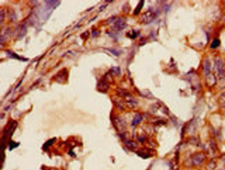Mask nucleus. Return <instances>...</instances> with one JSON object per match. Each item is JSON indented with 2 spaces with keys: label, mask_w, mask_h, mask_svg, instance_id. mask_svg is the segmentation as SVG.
I'll return each instance as SVG.
<instances>
[{
  "label": "nucleus",
  "mask_w": 225,
  "mask_h": 170,
  "mask_svg": "<svg viewBox=\"0 0 225 170\" xmlns=\"http://www.w3.org/2000/svg\"><path fill=\"white\" fill-rule=\"evenodd\" d=\"M215 67L219 78H223L225 76V67L224 64L220 59L215 60Z\"/></svg>",
  "instance_id": "f257e3e1"
},
{
  "label": "nucleus",
  "mask_w": 225,
  "mask_h": 170,
  "mask_svg": "<svg viewBox=\"0 0 225 170\" xmlns=\"http://www.w3.org/2000/svg\"><path fill=\"white\" fill-rule=\"evenodd\" d=\"M126 26V21L125 18H120L114 24V29L117 31H122Z\"/></svg>",
  "instance_id": "f03ea898"
},
{
  "label": "nucleus",
  "mask_w": 225,
  "mask_h": 170,
  "mask_svg": "<svg viewBox=\"0 0 225 170\" xmlns=\"http://www.w3.org/2000/svg\"><path fill=\"white\" fill-rule=\"evenodd\" d=\"M155 17V14L151 11H147L142 15V20L143 23L149 24L154 20Z\"/></svg>",
  "instance_id": "7ed1b4c3"
},
{
  "label": "nucleus",
  "mask_w": 225,
  "mask_h": 170,
  "mask_svg": "<svg viewBox=\"0 0 225 170\" xmlns=\"http://www.w3.org/2000/svg\"><path fill=\"white\" fill-rule=\"evenodd\" d=\"M205 159L204 155L199 154L196 155L193 159V163L196 165L201 164L204 161Z\"/></svg>",
  "instance_id": "20e7f679"
},
{
  "label": "nucleus",
  "mask_w": 225,
  "mask_h": 170,
  "mask_svg": "<svg viewBox=\"0 0 225 170\" xmlns=\"http://www.w3.org/2000/svg\"><path fill=\"white\" fill-rule=\"evenodd\" d=\"M99 88L101 91L106 92L108 91L109 88V84L105 80H102L99 84Z\"/></svg>",
  "instance_id": "39448f33"
},
{
  "label": "nucleus",
  "mask_w": 225,
  "mask_h": 170,
  "mask_svg": "<svg viewBox=\"0 0 225 170\" xmlns=\"http://www.w3.org/2000/svg\"><path fill=\"white\" fill-rule=\"evenodd\" d=\"M144 4H145L144 1H139V3L138 4L134 11V14L135 15H138L140 13L144 6Z\"/></svg>",
  "instance_id": "423d86ee"
},
{
  "label": "nucleus",
  "mask_w": 225,
  "mask_h": 170,
  "mask_svg": "<svg viewBox=\"0 0 225 170\" xmlns=\"http://www.w3.org/2000/svg\"><path fill=\"white\" fill-rule=\"evenodd\" d=\"M125 143L126 146L130 149L136 148L138 146L137 142L133 141H125Z\"/></svg>",
  "instance_id": "0eeeda50"
},
{
  "label": "nucleus",
  "mask_w": 225,
  "mask_h": 170,
  "mask_svg": "<svg viewBox=\"0 0 225 170\" xmlns=\"http://www.w3.org/2000/svg\"><path fill=\"white\" fill-rule=\"evenodd\" d=\"M111 73L113 75L118 76L121 73V69L119 67H113L111 68Z\"/></svg>",
  "instance_id": "6e6552de"
},
{
  "label": "nucleus",
  "mask_w": 225,
  "mask_h": 170,
  "mask_svg": "<svg viewBox=\"0 0 225 170\" xmlns=\"http://www.w3.org/2000/svg\"><path fill=\"white\" fill-rule=\"evenodd\" d=\"M211 65L208 60H207L204 61V72L205 74H208L210 73Z\"/></svg>",
  "instance_id": "1a4fd4ad"
},
{
  "label": "nucleus",
  "mask_w": 225,
  "mask_h": 170,
  "mask_svg": "<svg viewBox=\"0 0 225 170\" xmlns=\"http://www.w3.org/2000/svg\"><path fill=\"white\" fill-rule=\"evenodd\" d=\"M142 116L139 114H137L135 116V117H134V119H133V125H136L138 124H139L140 123L142 120Z\"/></svg>",
  "instance_id": "9d476101"
},
{
  "label": "nucleus",
  "mask_w": 225,
  "mask_h": 170,
  "mask_svg": "<svg viewBox=\"0 0 225 170\" xmlns=\"http://www.w3.org/2000/svg\"><path fill=\"white\" fill-rule=\"evenodd\" d=\"M220 44V40L217 38H215L213 41L212 43H211V48L212 49H215L217 48L219 46V45Z\"/></svg>",
  "instance_id": "9b49d317"
},
{
  "label": "nucleus",
  "mask_w": 225,
  "mask_h": 170,
  "mask_svg": "<svg viewBox=\"0 0 225 170\" xmlns=\"http://www.w3.org/2000/svg\"><path fill=\"white\" fill-rule=\"evenodd\" d=\"M108 50L114 56L118 57L120 55V52L118 50H116V49H108Z\"/></svg>",
  "instance_id": "f8f14e48"
},
{
  "label": "nucleus",
  "mask_w": 225,
  "mask_h": 170,
  "mask_svg": "<svg viewBox=\"0 0 225 170\" xmlns=\"http://www.w3.org/2000/svg\"><path fill=\"white\" fill-rule=\"evenodd\" d=\"M115 19V16H111V17H110V18H108V20H107L106 24H110L112 23V22L114 21Z\"/></svg>",
  "instance_id": "ddd939ff"
},
{
  "label": "nucleus",
  "mask_w": 225,
  "mask_h": 170,
  "mask_svg": "<svg viewBox=\"0 0 225 170\" xmlns=\"http://www.w3.org/2000/svg\"><path fill=\"white\" fill-rule=\"evenodd\" d=\"M107 5H108L107 4L102 5L101 7H100V9H99V11H100V12H101L103 10H104L106 8V7H107Z\"/></svg>",
  "instance_id": "4468645a"
},
{
  "label": "nucleus",
  "mask_w": 225,
  "mask_h": 170,
  "mask_svg": "<svg viewBox=\"0 0 225 170\" xmlns=\"http://www.w3.org/2000/svg\"><path fill=\"white\" fill-rule=\"evenodd\" d=\"M138 139L139 140V141H140V142H143V141H144V140H145V138H144L143 137H140Z\"/></svg>",
  "instance_id": "2eb2a0df"
},
{
  "label": "nucleus",
  "mask_w": 225,
  "mask_h": 170,
  "mask_svg": "<svg viewBox=\"0 0 225 170\" xmlns=\"http://www.w3.org/2000/svg\"><path fill=\"white\" fill-rule=\"evenodd\" d=\"M106 1L108 2H110L111 3L112 2H113V1Z\"/></svg>",
  "instance_id": "dca6fc26"
}]
</instances>
